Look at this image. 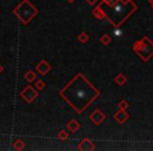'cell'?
I'll return each mask as SVG.
<instances>
[{"label":"cell","mask_w":153,"mask_h":151,"mask_svg":"<svg viewBox=\"0 0 153 151\" xmlns=\"http://www.w3.org/2000/svg\"><path fill=\"white\" fill-rule=\"evenodd\" d=\"M60 96L76 113L81 115L96 99L99 98L100 91L88 81L83 74L79 72L60 91Z\"/></svg>","instance_id":"1"},{"label":"cell","mask_w":153,"mask_h":151,"mask_svg":"<svg viewBox=\"0 0 153 151\" xmlns=\"http://www.w3.org/2000/svg\"><path fill=\"white\" fill-rule=\"evenodd\" d=\"M105 18L115 28L121 26L137 10L132 0H102L99 4Z\"/></svg>","instance_id":"2"},{"label":"cell","mask_w":153,"mask_h":151,"mask_svg":"<svg viewBox=\"0 0 153 151\" xmlns=\"http://www.w3.org/2000/svg\"><path fill=\"white\" fill-rule=\"evenodd\" d=\"M13 13L18 17V19L23 24H27L35 16L38 14V10L28 1L23 0L21 3L18 4V7L13 11Z\"/></svg>","instance_id":"3"},{"label":"cell","mask_w":153,"mask_h":151,"mask_svg":"<svg viewBox=\"0 0 153 151\" xmlns=\"http://www.w3.org/2000/svg\"><path fill=\"white\" fill-rule=\"evenodd\" d=\"M132 48L144 62L149 61L153 56V42L148 37H143L140 41H136Z\"/></svg>","instance_id":"4"},{"label":"cell","mask_w":153,"mask_h":151,"mask_svg":"<svg viewBox=\"0 0 153 151\" xmlns=\"http://www.w3.org/2000/svg\"><path fill=\"white\" fill-rule=\"evenodd\" d=\"M20 96H21V98L23 99L26 103H32L33 101L38 97V92H37L32 86L28 85L20 92Z\"/></svg>","instance_id":"5"},{"label":"cell","mask_w":153,"mask_h":151,"mask_svg":"<svg viewBox=\"0 0 153 151\" xmlns=\"http://www.w3.org/2000/svg\"><path fill=\"white\" fill-rule=\"evenodd\" d=\"M89 119H90V121L94 124V125L99 126L105 121V119H106V115H104L100 109H97L96 111H94V112L89 115Z\"/></svg>","instance_id":"6"},{"label":"cell","mask_w":153,"mask_h":151,"mask_svg":"<svg viewBox=\"0 0 153 151\" xmlns=\"http://www.w3.org/2000/svg\"><path fill=\"white\" fill-rule=\"evenodd\" d=\"M78 149L81 151H92L96 149V145L94 142L89 140V138H84L79 145H78Z\"/></svg>","instance_id":"7"},{"label":"cell","mask_w":153,"mask_h":151,"mask_svg":"<svg viewBox=\"0 0 153 151\" xmlns=\"http://www.w3.org/2000/svg\"><path fill=\"white\" fill-rule=\"evenodd\" d=\"M113 118H114V120L119 124H124L129 119V115L126 112V110H121V109H120L119 111H117V112L114 113Z\"/></svg>","instance_id":"8"},{"label":"cell","mask_w":153,"mask_h":151,"mask_svg":"<svg viewBox=\"0 0 153 151\" xmlns=\"http://www.w3.org/2000/svg\"><path fill=\"white\" fill-rule=\"evenodd\" d=\"M36 69L38 70V71L40 72L42 76H45V74H46L47 72L51 69V66L49 65V64L47 63L45 60H41L40 63L36 66Z\"/></svg>","instance_id":"9"},{"label":"cell","mask_w":153,"mask_h":151,"mask_svg":"<svg viewBox=\"0 0 153 151\" xmlns=\"http://www.w3.org/2000/svg\"><path fill=\"white\" fill-rule=\"evenodd\" d=\"M92 15L99 20L105 19V14H104V12H103V10L101 9L100 5H97L96 9L92 10Z\"/></svg>","instance_id":"10"},{"label":"cell","mask_w":153,"mask_h":151,"mask_svg":"<svg viewBox=\"0 0 153 151\" xmlns=\"http://www.w3.org/2000/svg\"><path fill=\"white\" fill-rule=\"evenodd\" d=\"M80 127H81V124L76 121V120H71V121L67 123V128L71 132H76V130L80 129Z\"/></svg>","instance_id":"11"},{"label":"cell","mask_w":153,"mask_h":151,"mask_svg":"<svg viewBox=\"0 0 153 151\" xmlns=\"http://www.w3.org/2000/svg\"><path fill=\"white\" fill-rule=\"evenodd\" d=\"M114 82L117 84V85L122 86V85H124L126 82H127V78H126V76L124 74H120L114 78Z\"/></svg>","instance_id":"12"},{"label":"cell","mask_w":153,"mask_h":151,"mask_svg":"<svg viewBox=\"0 0 153 151\" xmlns=\"http://www.w3.org/2000/svg\"><path fill=\"white\" fill-rule=\"evenodd\" d=\"M36 78H37L36 74H35L33 70H28V71L24 74V79H25L28 83H32L33 81H35V79H36Z\"/></svg>","instance_id":"13"},{"label":"cell","mask_w":153,"mask_h":151,"mask_svg":"<svg viewBox=\"0 0 153 151\" xmlns=\"http://www.w3.org/2000/svg\"><path fill=\"white\" fill-rule=\"evenodd\" d=\"M78 40L80 41L81 43H86L88 40H89V36H88V34L87 33H85V32H82L81 34L78 36Z\"/></svg>","instance_id":"14"},{"label":"cell","mask_w":153,"mask_h":151,"mask_svg":"<svg viewBox=\"0 0 153 151\" xmlns=\"http://www.w3.org/2000/svg\"><path fill=\"white\" fill-rule=\"evenodd\" d=\"M24 147H25V143L22 140H20V138L15 141V143H14V148H15L16 150H22Z\"/></svg>","instance_id":"15"},{"label":"cell","mask_w":153,"mask_h":151,"mask_svg":"<svg viewBox=\"0 0 153 151\" xmlns=\"http://www.w3.org/2000/svg\"><path fill=\"white\" fill-rule=\"evenodd\" d=\"M100 41H101V43H102V44L108 45L109 43L111 42V37L109 36V35H107V34H104V35H103V36L100 38Z\"/></svg>","instance_id":"16"},{"label":"cell","mask_w":153,"mask_h":151,"mask_svg":"<svg viewBox=\"0 0 153 151\" xmlns=\"http://www.w3.org/2000/svg\"><path fill=\"white\" fill-rule=\"evenodd\" d=\"M128 107H129V103L126 100H122L119 103V109H121V110H127Z\"/></svg>","instance_id":"17"},{"label":"cell","mask_w":153,"mask_h":151,"mask_svg":"<svg viewBox=\"0 0 153 151\" xmlns=\"http://www.w3.org/2000/svg\"><path fill=\"white\" fill-rule=\"evenodd\" d=\"M58 138H59L61 141H66L68 138H69V134H68L65 130H61V131L59 132V134H58Z\"/></svg>","instance_id":"18"},{"label":"cell","mask_w":153,"mask_h":151,"mask_svg":"<svg viewBox=\"0 0 153 151\" xmlns=\"http://www.w3.org/2000/svg\"><path fill=\"white\" fill-rule=\"evenodd\" d=\"M36 88L37 89H39V90H41V89H43V88L45 87V83L42 81V80H38V81L36 82Z\"/></svg>","instance_id":"19"},{"label":"cell","mask_w":153,"mask_h":151,"mask_svg":"<svg viewBox=\"0 0 153 151\" xmlns=\"http://www.w3.org/2000/svg\"><path fill=\"white\" fill-rule=\"evenodd\" d=\"M97 1H98V0H86V2L89 5H94L97 3Z\"/></svg>","instance_id":"20"},{"label":"cell","mask_w":153,"mask_h":151,"mask_svg":"<svg viewBox=\"0 0 153 151\" xmlns=\"http://www.w3.org/2000/svg\"><path fill=\"white\" fill-rule=\"evenodd\" d=\"M2 71H3V66L1 65V64H0V74H1Z\"/></svg>","instance_id":"21"},{"label":"cell","mask_w":153,"mask_h":151,"mask_svg":"<svg viewBox=\"0 0 153 151\" xmlns=\"http://www.w3.org/2000/svg\"><path fill=\"white\" fill-rule=\"evenodd\" d=\"M67 1H68V2H69V3H72V2H74L76 0H67Z\"/></svg>","instance_id":"22"},{"label":"cell","mask_w":153,"mask_h":151,"mask_svg":"<svg viewBox=\"0 0 153 151\" xmlns=\"http://www.w3.org/2000/svg\"><path fill=\"white\" fill-rule=\"evenodd\" d=\"M147 1H148L149 3H152L153 2V0H147Z\"/></svg>","instance_id":"23"},{"label":"cell","mask_w":153,"mask_h":151,"mask_svg":"<svg viewBox=\"0 0 153 151\" xmlns=\"http://www.w3.org/2000/svg\"><path fill=\"white\" fill-rule=\"evenodd\" d=\"M151 5H152V9H153V2H152V3H151Z\"/></svg>","instance_id":"24"}]
</instances>
